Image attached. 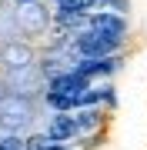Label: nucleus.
I'll return each mask as SVG.
<instances>
[{
	"instance_id": "423d86ee",
	"label": "nucleus",
	"mask_w": 147,
	"mask_h": 150,
	"mask_svg": "<svg viewBox=\"0 0 147 150\" xmlns=\"http://www.w3.org/2000/svg\"><path fill=\"white\" fill-rule=\"evenodd\" d=\"M74 123H77V134H80V130H90L94 123H97V113L87 110V113H80V117H74Z\"/></svg>"
},
{
	"instance_id": "39448f33",
	"label": "nucleus",
	"mask_w": 147,
	"mask_h": 150,
	"mask_svg": "<svg viewBox=\"0 0 147 150\" xmlns=\"http://www.w3.org/2000/svg\"><path fill=\"white\" fill-rule=\"evenodd\" d=\"M114 67H117L114 57H107V60H84V64L74 67V74H80L84 80H90V77H107Z\"/></svg>"
},
{
	"instance_id": "7ed1b4c3",
	"label": "nucleus",
	"mask_w": 147,
	"mask_h": 150,
	"mask_svg": "<svg viewBox=\"0 0 147 150\" xmlns=\"http://www.w3.org/2000/svg\"><path fill=\"white\" fill-rule=\"evenodd\" d=\"M77 134V123H74V117H67V113H57L54 120H50V130H47V140L50 144H60L64 147L67 140H70Z\"/></svg>"
},
{
	"instance_id": "20e7f679",
	"label": "nucleus",
	"mask_w": 147,
	"mask_h": 150,
	"mask_svg": "<svg viewBox=\"0 0 147 150\" xmlns=\"http://www.w3.org/2000/svg\"><path fill=\"white\" fill-rule=\"evenodd\" d=\"M90 30L104 33V37H124V20L117 13H94L90 17Z\"/></svg>"
},
{
	"instance_id": "f257e3e1",
	"label": "nucleus",
	"mask_w": 147,
	"mask_h": 150,
	"mask_svg": "<svg viewBox=\"0 0 147 150\" xmlns=\"http://www.w3.org/2000/svg\"><path fill=\"white\" fill-rule=\"evenodd\" d=\"M117 47H120V37H104V33H94V30L77 40V50L87 60H107Z\"/></svg>"
},
{
	"instance_id": "f03ea898",
	"label": "nucleus",
	"mask_w": 147,
	"mask_h": 150,
	"mask_svg": "<svg viewBox=\"0 0 147 150\" xmlns=\"http://www.w3.org/2000/svg\"><path fill=\"white\" fill-rule=\"evenodd\" d=\"M90 90V80H84L80 74H60L50 80V93H64V97H80V93H87Z\"/></svg>"
}]
</instances>
